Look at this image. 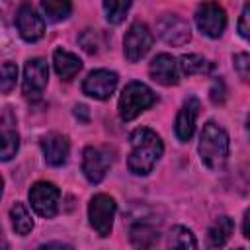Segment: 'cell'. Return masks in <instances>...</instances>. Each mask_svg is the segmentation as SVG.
Returning <instances> with one entry per match:
<instances>
[{"mask_svg":"<svg viewBox=\"0 0 250 250\" xmlns=\"http://www.w3.org/2000/svg\"><path fill=\"white\" fill-rule=\"evenodd\" d=\"M131 152L127 158V168L135 176H146L156 166L164 152L162 139L148 127H139L131 133Z\"/></svg>","mask_w":250,"mask_h":250,"instance_id":"6da1fadb","label":"cell"},{"mask_svg":"<svg viewBox=\"0 0 250 250\" xmlns=\"http://www.w3.org/2000/svg\"><path fill=\"white\" fill-rule=\"evenodd\" d=\"M197 150H199V158L205 168L209 170L223 168L229 158V150H230L229 133L215 121H207L201 129Z\"/></svg>","mask_w":250,"mask_h":250,"instance_id":"7a4b0ae2","label":"cell"},{"mask_svg":"<svg viewBox=\"0 0 250 250\" xmlns=\"http://www.w3.org/2000/svg\"><path fill=\"white\" fill-rule=\"evenodd\" d=\"M156 102V94L143 82H129L119 96V117L121 121H133Z\"/></svg>","mask_w":250,"mask_h":250,"instance_id":"3957f363","label":"cell"},{"mask_svg":"<svg viewBox=\"0 0 250 250\" xmlns=\"http://www.w3.org/2000/svg\"><path fill=\"white\" fill-rule=\"evenodd\" d=\"M115 199L107 193H96L90 203H88V219H90V227L102 236H109L111 229H113V219H115Z\"/></svg>","mask_w":250,"mask_h":250,"instance_id":"277c9868","label":"cell"},{"mask_svg":"<svg viewBox=\"0 0 250 250\" xmlns=\"http://www.w3.org/2000/svg\"><path fill=\"white\" fill-rule=\"evenodd\" d=\"M47 82H49V66L45 59L41 57L29 59L23 66V82H21L23 98L29 102H37L43 96Z\"/></svg>","mask_w":250,"mask_h":250,"instance_id":"5b68a950","label":"cell"},{"mask_svg":"<svg viewBox=\"0 0 250 250\" xmlns=\"http://www.w3.org/2000/svg\"><path fill=\"white\" fill-rule=\"evenodd\" d=\"M154 35L145 21H133L123 37V55L129 62H139L152 47Z\"/></svg>","mask_w":250,"mask_h":250,"instance_id":"8992f818","label":"cell"},{"mask_svg":"<svg viewBox=\"0 0 250 250\" xmlns=\"http://www.w3.org/2000/svg\"><path fill=\"white\" fill-rule=\"evenodd\" d=\"M195 23L203 35L219 39L227 27V12L219 2H203L195 10Z\"/></svg>","mask_w":250,"mask_h":250,"instance_id":"52a82bcc","label":"cell"},{"mask_svg":"<svg viewBox=\"0 0 250 250\" xmlns=\"http://www.w3.org/2000/svg\"><path fill=\"white\" fill-rule=\"evenodd\" d=\"M59 199L61 191L53 182H35L29 189V205L43 219H53L57 215Z\"/></svg>","mask_w":250,"mask_h":250,"instance_id":"ba28073f","label":"cell"},{"mask_svg":"<svg viewBox=\"0 0 250 250\" xmlns=\"http://www.w3.org/2000/svg\"><path fill=\"white\" fill-rule=\"evenodd\" d=\"M156 33L164 43H168L172 47H182V45L189 43V39H191L189 23L176 14L160 16L156 21Z\"/></svg>","mask_w":250,"mask_h":250,"instance_id":"9c48e42d","label":"cell"},{"mask_svg":"<svg viewBox=\"0 0 250 250\" xmlns=\"http://www.w3.org/2000/svg\"><path fill=\"white\" fill-rule=\"evenodd\" d=\"M16 25L20 31V37L27 43H35L45 33V20L37 14L31 2H21L16 12Z\"/></svg>","mask_w":250,"mask_h":250,"instance_id":"30bf717a","label":"cell"},{"mask_svg":"<svg viewBox=\"0 0 250 250\" xmlns=\"http://www.w3.org/2000/svg\"><path fill=\"white\" fill-rule=\"evenodd\" d=\"M111 166V154L104 146H86L82 152V174L90 184H100Z\"/></svg>","mask_w":250,"mask_h":250,"instance_id":"8fae6325","label":"cell"},{"mask_svg":"<svg viewBox=\"0 0 250 250\" xmlns=\"http://www.w3.org/2000/svg\"><path fill=\"white\" fill-rule=\"evenodd\" d=\"M117 74L113 70H107V68H98V70H92L84 82H82V92L94 100H107L111 98V94L115 92L117 88Z\"/></svg>","mask_w":250,"mask_h":250,"instance_id":"7c38bea8","label":"cell"},{"mask_svg":"<svg viewBox=\"0 0 250 250\" xmlns=\"http://www.w3.org/2000/svg\"><path fill=\"white\" fill-rule=\"evenodd\" d=\"M148 74L154 82L162 84V86H176L180 82L182 70H180V62L168 55V53H160L156 55L150 64H148Z\"/></svg>","mask_w":250,"mask_h":250,"instance_id":"4fadbf2b","label":"cell"},{"mask_svg":"<svg viewBox=\"0 0 250 250\" xmlns=\"http://www.w3.org/2000/svg\"><path fill=\"white\" fill-rule=\"evenodd\" d=\"M39 145H41L45 162L49 166H62L66 162L68 152H70V143H68V137L66 135L57 133V131H51V133H47V135L41 137Z\"/></svg>","mask_w":250,"mask_h":250,"instance_id":"5bb4252c","label":"cell"},{"mask_svg":"<svg viewBox=\"0 0 250 250\" xmlns=\"http://www.w3.org/2000/svg\"><path fill=\"white\" fill-rule=\"evenodd\" d=\"M197 115H199V100L197 98H188L184 102V105L180 107V111L176 115V123H174V131H176L178 141L188 143L193 137Z\"/></svg>","mask_w":250,"mask_h":250,"instance_id":"9a60e30c","label":"cell"},{"mask_svg":"<svg viewBox=\"0 0 250 250\" xmlns=\"http://www.w3.org/2000/svg\"><path fill=\"white\" fill-rule=\"evenodd\" d=\"M0 139H2V160L8 162L16 156L20 148V135L16 129V117L10 111V107H4L2 119H0Z\"/></svg>","mask_w":250,"mask_h":250,"instance_id":"2e32d148","label":"cell"},{"mask_svg":"<svg viewBox=\"0 0 250 250\" xmlns=\"http://www.w3.org/2000/svg\"><path fill=\"white\" fill-rule=\"evenodd\" d=\"M137 221L131 225L129 229V238L135 246L141 248H148L152 244L158 242V229H154V225L148 221V217H135Z\"/></svg>","mask_w":250,"mask_h":250,"instance_id":"e0dca14e","label":"cell"},{"mask_svg":"<svg viewBox=\"0 0 250 250\" xmlns=\"http://www.w3.org/2000/svg\"><path fill=\"white\" fill-rule=\"evenodd\" d=\"M53 64H55L57 74L62 80H72L82 70V61L74 53L64 51V49H55L53 51Z\"/></svg>","mask_w":250,"mask_h":250,"instance_id":"ac0fdd59","label":"cell"},{"mask_svg":"<svg viewBox=\"0 0 250 250\" xmlns=\"http://www.w3.org/2000/svg\"><path fill=\"white\" fill-rule=\"evenodd\" d=\"M232 232H234V223H232V219L227 217V215H221V217H217V219L211 223V227H209V230H207V242H209V246H213V248H221V246H225V244L229 242V238H230Z\"/></svg>","mask_w":250,"mask_h":250,"instance_id":"d6986e66","label":"cell"},{"mask_svg":"<svg viewBox=\"0 0 250 250\" xmlns=\"http://www.w3.org/2000/svg\"><path fill=\"white\" fill-rule=\"evenodd\" d=\"M10 221H12V229L16 230V234L25 236L31 232L33 229V217L29 213V209L25 207V203L16 201L10 209Z\"/></svg>","mask_w":250,"mask_h":250,"instance_id":"ffe728a7","label":"cell"},{"mask_svg":"<svg viewBox=\"0 0 250 250\" xmlns=\"http://www.w3.org/2000/svg\"><path fill=\"white\" fill-rule=\"evenodd\" d=\"M178 62H180V70H182V74H186V76H193V74H209V72L213 70V62H209L205 57L195 55V53L180 57Z\"/></svg>","mask_w":250,"mask_h":250,"instance_id":"44dd1931","label":"cell"},{"mask_svg":"<svg viewBox=\"0 0 250 250\" xmlns=\"http://www.w3.org/2000/svg\"><path fill=\"white\" fill-rule=\"evenodd\" d=\"M168 246H170V248H178V250H193V248H197V240H195L193 232H191L188 227L176 225V227H172V230H170Z\"/></svg>","mask_w":250,"mask_h":250,"instance_id":"7402d4cb","label":"cell"},{"mask_svg":"<svg viewBox=\"0 0 250 250\" xmlns=\"http://www.w3.org/2000/svg\"><path fill=\"white\" fill-rule=\"evenodd\" d=\"M41 8L49 21H62L72 12V0H41Z\"/></svg>","mask_w":250,"mask_h":250,"instance_id":"603a6c76","label":"cell"},{"mask_svg":"<svg viewBox=\"0 0 250 250\" xmlns=\"http://www.w3.org/2000/svg\"><path fill=\"white\" fill-rule=\"evenodd\" d=\"M131 8V0H104V12L109 23H121Z\"/></svg>","mask_w":250,"mask_h":250,"instance_id":"cb8c5ba5","label":"cell"},{"mask_svg":"<svg viewBox=\"0 0 250 250\" xmlns=\"http://www.w3.org/2000/svg\"><path fill=\"white\" fill-rule=\"evenodd\" d=\"M78 43L82 45V49L90 55H96L100 53V49L104 47V39H102V33L98 29H84L78 37Z\"/></svg>","mask_w":250,"mask_h":250,"instance_id":"d4e9b609","label":"cell"},{"mask_svg":"<svg viewBox=\"0 0 250 250\" xmlns=\"http://www.w3.org/2000/svg\"><path fill=\"white\" fill-rule=\"evenodd\" d=\"M16 78H18V66L10 61H6L2 64V78H0V90L2 94H10L12 88L16 86Z\"/></svg>","mask_w":250,"mask_h":250,"instance_id":"484cf974","label":"cell"},{"mask_svg":"<svg viewBox=\"0 0 250 250\" xmlns=\"http://www.w3.org/2000/svg\"><path fill=\"white\" fill-rule=\"evenodd\" d=\"M232 62H234L238 76L250 84V53H236L232 57Z\"/></svg>","mask_w":250,"mask_h":250,"instance_id":"4316f807","label":"cell"},{"mask_svg":"<svg viewBox=\"0 0 250 250\" xmlns=\"http://www.w3.org/2000/svg\"><path fill=\"white\" fill-rule=\"evenodd\" d=\"M238 35L246 41V43H250V0L244 4V8H242V14H240V18H238Z\"/></svg>","mask_w":250,"mask_h":250,"instance_id":"83f0119b","label":"cell"},{"mask_svg":"<svg viewBox=\"0 0 250 250\" xmlns=\"http://www.w3.org/2000/svg\"><path fill=\"white\" fill-rule=\"evenodd\" d=\"M209 96H211V102L213 104H223L225 102V84H223V80L219 78V80H215V84L211 86V90H209Z\"/></svg>","mask_w":250,"mask_h":250,"instance_id":"f1b7e54d","label":"cell"},{"mask_svg":"<svg viewBox=\"0 0 250 250\" xmlns=\"http://www.w3.org/2000/svg\"><path fill=\"white\" fill-rule=\"evenodd\" d=\"M242 234L250 240V209L244 211V219H242Z\"/></svg>","mask_w":250,"mask_h":250,"instance_id":"f546056e","label":"cell"},{"mask_svg":"<svg viewBox=\"0 0 250 250\" xmlns=\"http://www.w3.org/2000/svg\"><path fill=\"white\" fill-rule=\"evenodd\" d=\"M74 109H76V111H74V113H76V117H78V115H82V119H84V121H88V107H86V105H76Z\"/></svg>","mask_w":250,"mask_h":250,"instance_id":"4dcf8cb0","label":"cell"},{"mask_svg":"<svg viewBox=\"0 0 250 250\" xmlns=\"http://www.w3.org/2000/svg\"><path fill=\"white\" fill-rule=\"evenodd\" d=\"M41 248H70L68 244H59V242H49V244H43Z\"/></svg>","mask_w":250,"mask_h":250,"instance_id":"1f68e13d","label":"cell"},{"mask_svg":"<svg viewBox=\"0 0 250 250\" xmlns=\"http://www.w3.org/2000/svg\"><path fill=\"white\" fill-rule=\"evenodd\" d=\"M246 129H248V133H250V113H248V119H246Z\"/></svg>","mask_w":250,"mask_h":250,"instance_id":"d6a6232c","label":"cell"}]
</instances>
